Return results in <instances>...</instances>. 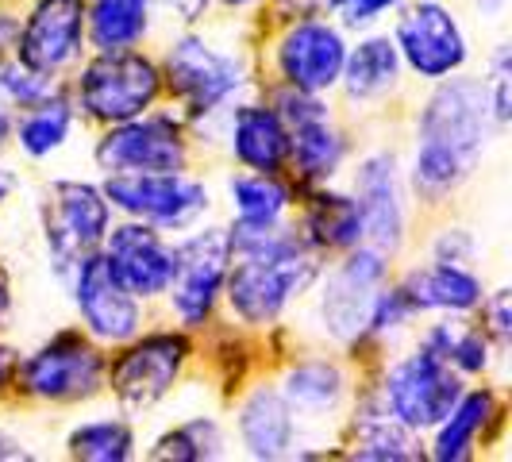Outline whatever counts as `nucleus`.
Masks as SVG:
<instances>
[{
  "instance_id": "nucleus-38",
  "label": "nucleus",
  "mask_w": 512,
  "mask_h": 462,
  "mask_svg": "<svg viewBox=\"0 0 512 462\" xmlns=\"http://www.w3.org/2000/svg\"><path fill=\"white\" fill-rule=\"evenodd\" d=\"M170 8H178L181 20H197V16H205L208 0H170Z\"/></svg>"
},
{
  "instance_id": "nucleus-30",
  "label": "nucleus",
  "mask_w": 512,
  "mask_h": 462,
  "mask_svg": "<svg viewBox=\"0 0 512 462\" xmlns=\"http://www.w3.org/2000/svg\"><path fill=\"white\" fill-rule=\"evenodd\" d=\"M355 455L359 459H416L420 451L412 447L409 428L401 420H393L389 412H374V416H362Z\"/></svg>"
},
{
  "instance_id": "nucleus-36",
  "label": "nucleus",
  "mask_w": 512,
  "mask_h": 462,
  "mask_svg": "<svg viewBox=\"0 0 512 462\" xmlns=\"http://www.w3.org/2000/svg\"><path fill=\"white\" fill-rule=\"evenodd\" d=\"M509 51H505V47H501V51H497V58H493V116H497V120H501V124H505V120H509Z\"/></svg>"
},
{
  "instance_id": "nucleus-35",
  "label": "nucleus",
  "mask_w": 512,
  "mask_h": 462,
  "mask_svg": "<svg viewBox=\"0 0 512 462\" xmlns=\"http://www.w3.org/2000/svg\"><path fill=\"white\" fill-rule=\"evenodd\" d=\"M401 0H332L335 16L347 27H366L370 20H378L385 8H397Z\"/></svg>"
},
{
  "instance_id": "nucleus-9",
  "label": "nucleus",
  "mask_w": 512,
  "mask_h": 462,
  "mask_svg": "<svg viewBox=\"0 0 512 462\" xmlns=\"http://www.w3.org/2000/svg\"><path fill=\"white\" fill-rule=\"evenodd\" d=\"M231 235L228 231H201L174 251V308L185 324H205L208 308L228 278Z\"/></svg>"
},
{
  "instance_id": "nucleus-14",
  "label": "nucleus",
  "mask_w": 512,
  "mask_h": 462,
  "mask_svg": "<svg viewBox=\"0 0 512 462\" xmlns=\"http://www.w3.org/2000/svg\"><path fill=\"white\" fill-rule=\"evenodd\" d=\"M385 278V262L378 251H359L351 255L339 270L332 274V282L324 289V328L335 339H355L366 332L370 324V308L378 301V285Z\"/></svg>"
},
{
  "instance_id": "nucleus-33",
  "label": "nucleus",
  "mask_w": 512,
  "mask_h": 462,
  "mask_svg": "<svg viewBox=\"0 0 512 462\" xmlns=\"http://www.w3.org/2000/svg\"><path fill=\"white\" fill-rule=\"evenodd\" d=\"M151 455L154 459H178V462L216 459L220 455V432H216L212 420H193V424H185L178 432H170Z\"/></svg>"
},
{
  "instance_id": "nucleus-15",
  "label": "nucleus",
  "mask_w": 512,
  "mask_h": 462,
  "mask_svg": "<svg viewBox=\"0 0 512 462\" xmlns=\"http://www.w3.org/2000/svg\"><path fill=\"white\" fill-rule=\"evenodd\" d=\"M77 308L89 324V332L112 339V343H124L139 332V308L135 297L120 285V278L112 274L108 258L85 255L77 262Z\"/></svg>"
},
{
  "instance_id": "nucleus-34",
  "label": "nucleus",
  "mask_w": 512,
  "mask_h": 462,
  "mask_svg": "<svg viewBox=\"0 0 512 462\" xmlns=\"http://www.w3.org/2000/svg\"><path fill=\"white\" fill-rule=\"evenodd\" d=\"M447 362H455L466 374H478L486 370V335L482 332H462V335H447Z\"/></svg>"
},
{
  "instance_id": "nucleus-10",
  "label": "nucleus",
  "mask_w": 512,
  "mask_h": 462,
  "mask_svg": "<svg viewBox=\"0 0 512 462\" xmlns=\"http://www.w3.org/2000/svg\"><path fill=\"white\" fill-rule=\"evenodd\" d=\"M166 77H170V89L185 101L193 116H205L212 108H220L243 81L239 66L224 54H216L201 39H181L170 47Z\"/></svg>"
},
{
  "instance_id": "nucleus-29",
  "label": "nucleus",
  "mask_w": 512,
  "mask_h": 462,
  "mask_svg": "<svg viewBox=\"0 0 512 462\" xmlns=\"http://www.w3.org/2000/svg\"><path fill=\"white\" fill-rule=\"evenodd\" d=\"M339 393H343V378L328 362H305V366L289 370V378H285V397L297 409H332L335 401H339Z\"/></svg>"
},
{
  "instance_id": "nucleus-19",
  "label": "nucleus",
  "mask_w": 512,
  "mask_h": 462,
  "mask_svg": "<svg viewBox=\"0 0 512 462\" xmlns=\"http://www.w3.org/2000/svg\"><path fill=\"white\" fill-rule=\"evenodd\" d=\"M359 212L362 235H370L374 251H397L401 228H405V208H401V185H397V162L389 154L366 158L359 170Z\"/></svg>"
},
{
  "instance_id": "nucleus-12",
  "label": "nucleus",
  "mask_w": 512,
  "mask_h": 462,
  "mask_svg": "<svg viewBox=\"0 0 512 462\" xmlns=\"http://www.w3.org/2000/svg\"><path fill=\"white\" fill-rule=\"evenodd\" d=\"M85 0H39L20 35V58L35 74H58L81 54Z\"/></svg>"
},
{
  "instance_id": "nucleus-44",
  "label": "nucleus",
  "mask_w": 512,
  "mask_h": 462,
  "mask_svg": "<svg viewBox=\"0 0 512 462\" xmlns=\"http://www.w3.org/2000/svg\"><path fill=\"white\" fill-rule=\"evenodd\" d=\"M4 447H8V443H4V439H0V459H4V455H16V451H4Z\"/></svg>"
},
{
  "instance_id": "nucleus-32",
  "label": "nucleus",
  "mask_w": 512,
  "mask_h": 462,
  "mask_svg": "<svg viewBox=\"0 0 512 462\" xmlns=\"http://www.w3.org/2000/svg\"><path fill=\"white\" fill-rule=\"evenodd\" d=\"M70 451L77 459L89 462H124L131 455V432L124 424L97 420V424H85L70 436Z\"/></svg>"
},
{
  "instance_id": "nucleus-26",
  "label": "nucleus",
  "mask_w": 512,
  "mask_h": 462,
  "mask_svg": "<svg viewBox=\"0 0 512 462\" xmlns=\"http://www.w3.org/2000/svg\"><path fill=\"white\" fill-rule=\"evenodd\" d=\"M89 27L101 51H128L147 31V0H97Z\"/></svg>"
},
{
  "instance_id": "nucleus-2",
  "label": "nucleus",
  "mask_w": 512,
  "mask_h": 462,
  "mask_svg": "<svg viewBox=\"0 0 512 462\" xmlns=\"http://www.w3.org/2000/svg\"><path fill=\"white\" fill-rule=\"evenodd\" d=\"M235 270L228 278L231 308L247 324H270L293 293H301L316 278V251L297 235L266 231H235L231 235Z\"/></svg>"
},
{
  "instance_id": "nucleus-28",
  "label": "nucleus",
  "mask_w": 512,
  "mask_h": 462,
  "mask_svg": "<svg viewBox=\"0 0 512 462\" xmlns=\"http://www.w3.org/2000/svg\"><path fill=\"white\" fill-rule=\"evenodd\" d=\"M0 89L8 97H16L20 104H39L43 97H51V81L47 74L27 70L20 58V24L0 16Z\"/></svg>"
},
{
  "instance_id": "nucleus-13",
  "label": "nucleus",
  "mask_w": 512,
  "mask_h": 462,
  "mask_svg": "<svg viewBox=\"0 0 512 462\" xmlns=\"http://www.w3.org/2000/svg\"><path fill=\"white\" fill-rule=\"evenodd\" d=\"M397 47L409 58V66L424 77L455 74L466 58V39L447 8L416 4L397 24Z\"/></svg>"
},
{
  "instance_id": "nucleus-18",
  "label": "nucleus",
  "mask_w": 512,
  "mask_h": 462,
  "mask_svg": "<svg viewBox=\"0 0 512 462\" xmlns=\"http://www.w3.org/2000/svg\"><path fill=\"white\" fill-rule=\"evenodd\" d=\"M282 124L289 131V154L297 158L301 174L312 181L332 178L339 158H343V139L328 128V108L312 101V93H285L282 97Z\"/></svg>"
},
{
  "instance_id": "nucleus-31",
  "label": "nucleus",
  "mask_w": 512,
  "mask_h": 462,
  "mask_svg": "<svg viewBox=\"0 0 512 462\" xmlns=\"http://www.w3.org/2000/svg\"><path fill=\"white\" fill-rule=\"evenodd\" d=\"M70 131V104L62 97H43L39 104H31L27 120L20 124V143L27 154H51Z\"/></svg>"
},
{
  "instance_id": "nucleus-39",
  "label": "nucleus",
  "mask_w": 512,
  "mask_h": 462,
  "mask_svg": "<svg viewBox=\"0 0 512 462\" xmlns=\"http://www.w3.org/2000/svg\"><path fill=\"white\" fill-rule=\"evenodd\" d=\"M285 8H297V16H312L320 8H332V0H282Z\"/></svg>"
},
{
  "instance_id": "nucleus-5",
  "label": "nucleus",
  "mask_w": 512,
  "mask_h": 462,
  "mask_svg": "<svg viewBox=\"0 0 512 462\" xmlns=\"http://www.w3.org/2000/svg\"><path fill=\"white\" fill-rule=\"evenodd\" d=\"M43 228H47V247H51L58 270H70V266L77 270V262L93 255V247L108 231V201L93 185L58 181L47 193Z\"/></svg>"
},
{
  "instance_id": "nucleus-8",
  "label": "nucleus",
  "mask_w": 512,
  "mask_h": 462,
  "mask_svg": "<svg viewBox=\"0 0 512 462\" xmlns=\"http://www.w3.org/2000/svg\"><path fill=\"white\" fill-rule=\"evenodd\" d=\"M104 359L97 347H89L81 335H58L54 343L39 347L20 370V382L27 393L47 401H77L101 389Z\"/></svg>"
},
{
  "instance_id": "nucleus-16",
  "label": "nucleus",
  "mask_w": 512,
  "mask_h": 462,
  "mask_svg": "<svg viewBox=\"0 0 512 462\" xmlns=\"http://www.w3.org/2000/svg\"><path fill=\"white\" fill-rule=\"evenodd\" d=\"M343 39L339 31L320 20H305V24L289 27L278 47V66H282L285 81L301 93H320L339 81L343 74Z\"/></svg>"
},
{
  "instance_id": "nucleus-40",
  "label": "nucleus",
  "mask_w": 512,
  "mask_h": 462,
  "mask_svg": "<svg viewBox=\"0 0 512 462\" xmlns=\"http://www.w3.org/2000/svg\"><path fill=\"white\" fill-rule=\"evenodd\" d=\"M8 131H12V112H8V101L0 97V147L8 143Z\"/></svg>"
},
{
  "instance_id": "nucleus-23",
  "label": "nucleus",
  "mask_w": 512,
  "mask_h": 462,
  "mask_svg": "<svg viewBox=\"0 0 512 462\" xmlns=\"http://www.w3.org/2000/svg\"><path fill=\"white\" fill-rule=\"evenodd\" d=\"M493 412H497V401H493V393H486V389L459 397L451 405V412L439 420L443 428H439L436 436V459L443 462L466 459L474 451V443H478V436H482V428L489 424Z\"/></svg>"
},
{
  "instance_id": "nucleus-3",
  "label": "nucleus",
  "mask_w": 512,
  "mask_h": 462,
  "mask_svg": "<svg viewBox=\"0 0 512 462\" xmlns=\"http://www.w3.org/2000/svg\"><path fill=\"white\" fill-rule=\"evenodd\" d=\"M462 397L459 378L451 374V362L432 347H420L416 355L401 359L385 378V412L401 420L405 428H436Z\"/></svg>"
},
{
  "instance_id": "nucleus-45",
  "label": "nucleus",
  "mask_w": 512,
  "mask_h": 462,
  "mask_svg": "<svg viewBox=\"0 0 512 462\" xmlns=\"http://www.w3.org/2000/svg\"><path fill=\"white\" fill-rule=\"evenodd\" d=\"M224 4H235V8H239V4H255V0H224Z\"/></svg>"
},
{
  "instance_id": "nucleus-21",
  "label": "nucleus",
  "mask_w": 512,
  "mask_h": 462,
  "mask_svg": "<svg viewBox=\"0 0 512 462\" xmlns=\"http://www.w3.org/2000/svg\"><path fill=\"white\" fill-rule=\"evenodd\" d=\"M412 308H451V312H466L482 301V282L462 270L459 262H436L409 274V282L401 285Z\"/></svg>"
},
{
  "instance_id": "nucleus-27",
  "label": "nucleus",
  "mask_w": 512,
  "mask_h": 462,
  "mask_svg": "<svg viewBox=\"0 0 512 462\" xmlns=\"http://www.w3.org/2000/svg\"><path fill=\"white\" fill-rule=\"evenodd\" d=\"M308 231L320 247H355L362 239L359 201L343 193H320L308 205Z\"/></svg>"
},
{
  "instance_id": "nucleus-24",
  "label": "nucleus",
  "mask_w": 512,
  "mask_h": 462,
  "mask_svg": "<svg viewBox=\"0 0 512 462\" xmlns=\"http://www.w3.org/2000/svg\"><path fill=\"white\" fill-rule=\"evenodd\" d=\"M401 70V54L389 39H366L359 43V51L351 58H343V81H347V93L370 101V97H382L385 89H393Z\"/></svg>"
},
{
  "instance_id": "nucleus-43",
  "label": "nucleus",
  "mask_w": 512,
  "mask_h": 462,
  "mask_svg": "<svg viewBox=\"0 0 512 462\" xmlns=\"http://www.w3.org/2000/svg\"><path fill=\"white\" fill-rule=\"evenodd\" d=\"M8 189H12V174H4V170H0V201L8 197Z\"/></svg>"
},
{
  "instance_id": "nucleus-1",
  "label": "nucleus",
  "mask_w": 512,
  "mask_h": 462,
  "mask_svg": "<svg viewBox=\"0 0 512 462\" xmlns=\"http://www.w3.org/2000/svg\"><path fill=\"white\" fill-rule=\"evenodd\" d=\"M489 135V89L482 81L455 77L439 85L436 97L428 101L420 116V147H416V166L412 181L424 197H443L455 189L478 154L486 147Z\"/></svg>"
},
{
  "instance_id": "nucleus-22",
  "label": "nucleus",
  "mask_w": 512,
  "mask_h": 462,
  "mask_svg": "<svg viewBox=\"0 0 512 462\" xmlns=\"http://www.w3.org/2000/svg\"><path fill=\"white\" fill-rule=\"evenodd\" d=\"M239 432H243V443H247V451H251L255 459H278V455H285V447L293 443V416H289V405H285L278 393L258 389L255 397L243 405Z\"/></svg>"
},
{
  "instance_id": "nucleus-25",
  "label": "nucleus",
  "mask_w": 512,
  "mask_h": 462,
  "mask_svg": "<svg viewBox=\"0 0 512 462\" xmlns=\"http://www.w3.org/2000/svg\"><path fill=\"white\" fill-rule=\"evenodd\" d=\"M231 197L239 208V228L243 231H266L282 220L289 193L274 174H251V178L231 181Z\"/></svg>"
},
{
  "instance_id": "nucleus-7",
  "label": "nucleus",
  "mask_w": 512,
  "mask_h": 462,
  "mask_svg": "<svg viewBox=\"0 0 512 462\" xmlns=\"http://www.w3.org/2000/svg\"><path fill=\"white\" fill-rule=\"evenodd\" d=\"M97 162L108 174H174L185 166V139L170 116H135L104 135Z\"/></svg>"
},
{
  "instance_id": "nucleus-20",
  "label": "nucleus",
  "mask_w": 512,
  "mask_h": 462,
  "mask_svg": "<svg viewBox=\"0 0 512 462\" xmlns=\"http://www.w3.org/2000/svg\"><path fill=\"white\" fill-rule=\"evenodd\" d=\"M231 151L255 174H278L289 158V131L270 108H239L231 120Z\"/></svg>"
},
{
  "instance_id": "nucleus-37",
  "label": "nucleus",
  "mask_w": 512,
  "mask_h": 462,
  "mask_svg": "<svg viewBox=\"0 0 512 462\" xmlns=\"http://www.w3.org/2000/svg\"><path fill=\"white\" fill-rule=\"evenodd\" d=\"M486 312H489V328H493V335L505 343V339H509V293L501 289V293L489 301Z\"/></svg>"
},
{
  "instance_id": "nucleus-42",
  "label": "nucleus",
  "mask_w": 512,
  "mask_h": 462,
  "mask_svg": "<svg viewBox=\"0 0 512 462\" xmlns=\"http://www.w3.org/2000/svg\"><path fill=\"white\" fill-rule=\"evenodd\" d=\"M4 312H8V282H4V274H0V320H4Z\"/></svg>"
},
{
  "instance_id": "nucleus-6",
  "label": "nucleus",
  "mask_w": 512,
  "mask_h": 462,
  "mask_svg": "<svg viewBox=\"0 0 512 462\" xmlns=\"http://www.w3.org/2000/svg\"><path fill=\"white\" fill-rule=\"evenodd\" d=\"M104 197L158 228H185L208 208V189L174 174H112Z\"/></svg>"
},
{
  "instance_id": "nucleus-41",
  "label": "nucleus",
  "mask_w": 512,
  "mask_h": 462,
  "mask_svg": "<svg viewBox=\"0 0 512 462\" xmlns=\"http://www.w3.org/2000/svg\"><path fill=\"white\" fill-rule=\"evenodd\" d=\"M12 366H16V362H12V351H8V347H0V385L12 378Z\"/></svg>"
},
{
  "instance_id": "nucleus-17",
  "label": "nucleus",
  "mask_w": 512,
  "mask_h": 462,
  "mask_svg": "<svg viewBox=\"0 0 512 462\" xmlns=\"http://www.w3.org/2000/svg\"><path fill=\"white\" fill-rule=\"evenodd\" d=\"M108 266L128 293L154 297L166 293L174 282V247L162 243V235L147 224H124L108 239Z\"/></svg>"
},
{
  "instance_id": "nucleus-4",
  "label": "nucleus",
  "mask_w": 512,
  "mask_h": 462,
  "mask_svg": "<svg viewBox=\"0 0 512 462\" xmlns=\"http://www.w3.org/2000/svg\"><path fill=\"white\" fill-rule=\"evenodd\" d=\"M81 104L93 120L124 124L143 116L158 97V70L143 54L104 51L85 74H81Z\"/></svg>"
},
{
  "instance_id": "nucleus-11",
  "label": "nucleus",
  "mask_w": 512,
  "mask_h": 462,
  "mask_svg": "<svg viewBox=\"0 0 512 462\" xmlns=\"http://www.w3.org/2000/svg\"><path fill=\"white\" fill-rule=\"evenodd\" d=\"M189 355L181 335H147L112 366V389L128 409H151L178 382L181 362Z\"/></svg>"
}]
</instances>
